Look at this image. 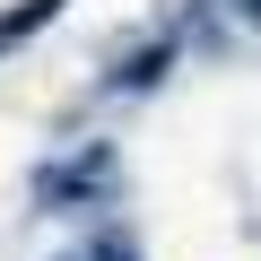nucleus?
<instances>
[{
	"mask_svg": "<svg viewBox=\"0 0 261 261\" xmlns=\"http://www.w3.org/2000/svg\"><path fill=\"white\" fill-rule=\"evenodd\" d=\"M61 9H70V0H18V9H0V61H9L18 44H35V35H44Z\"/></svg>",
	"mask_w": 261,
	"mask_h": 261,
	"instance_id": "f03ea898",
	"label": "nucleus"
},
{
	"mask_svg": "<svg viewBox=\"0 0 261 261\" xmlns=\"http://www.w3.org/2000/svg\"><path fill=\"white\" fill-rule=\"evenodd\" d=\"M235 18H244V27H261V0H235Z\"/></svg>",
	"mask_w": 261,
	"mask_h": 261,
	"instance_id": "39448f33",
	"label": "nucleus"
},
{
	"mask_svg": "<svg viewBox=\"0 0 261 261\" xmlns=\"http://www.w3.org/2000/svg\"><path fill=\"white\" fill-rule=\"evenodd\" d=\"M166 61H174V44L157 35V44H140V53H122L105 87H122V96H140V87H157V79H166Z\"/></svg>",
	"mask_w": 261,
	"mask_h": 261,
	"instance_id": "7ed1b4c3",
	"label": "nucleus"
},
{
	"mask_svg": "<svg viewBox=\"0 0 261 261\" xmlns=\"http://www.w3.org/2000/svg\"><path fill=\"white\" fill-rule=\"evenodd\" d=\"M61 261H140V244H130L122 226H87V235H79Z\"/></svg>",
	"mask_w": 261,
	"mask_h": 261,
	"instance_id": "20e7f679",
	"label": "nucleus"
},
{
	"mask_svg": "<svg viewBox=\"0 0 261 261\" xmlns=\"http://www.w3.org/2000/svg\"><path fill=\"white\" fill-rule=\"evenodd\" d=\"M113 200H122V157L105 140H79V148H61V157L35 166V209L44 218H96Z\"/></svg>",
	"mask_w": 261,
	"mask_h": 261,
	"instance_id": "f257e3e1",
	"label": "nucleus"
}]
</instances>
